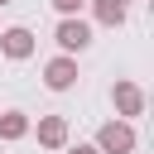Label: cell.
I'll return each instance as SVG.
<instances>
[{
  "label": "cell",
  "instance_id": "4",
  "mask_svg": "<svg viewBox=\"0 0 154 154\" xmlns=\"http://www.w3.org/2000/svg\"><path fill=\"white\" fill-rule=\"evenodd\" d=\"M43 87L48 91H72L77 87V58H63V53L48 58L43 63Z\"/></svg>",
  "mask_w": 154,
  "mask_h": 154
},
{
  "label": "cell",
  "instance_id": "3",
  "mask_svg": "<svg viewBox=\"0 0 154 154\" xmlns=\"http://www.w3.org/2000/svg\"><path fill=\"white\" fill-rule=\"evenodd\" d=\"M111 106H116V120H135V116H144V87L140 82H116L111 87Z\"/></svg>",
  "mask_w": 154,
  "mask_h": 154
},
{
  "label": "cell",
  "instance_id": "9",
  "mask_svg": "<svg viewBox=\"0 0 154 154\" xmlns=\"http://www.w3.org/2000/svg\"><path fill=\"white\" fill-rule=\"evenodd\" d=\"M87 0H53V10L63 14V19H77V10H82Z\"/></svg>",
  "mask_w": 154,
  "mask_h": 154
},
{
  "label": "cell",
  "instance_id": "2",
  "mask_svg": "<svg viewBox=\"0 0 154 154\" xmlns=\"http://www.w3.org/2000/svg\"><path fill=\"white\" fill-rule=\"evenodd\" d=\"M53 38H58L63 58H72V53H87V48H91V24H87V19H58Z\"/></svg>",
  "mask_w": 154,
  "mask_h": 154
},
{
  "label": "cell",
  "instance_id": "11",
  "mask_svg": "<svg viewBox=\"0 0 154 154\" xmlns=\"http://www.w3.org/2000/svg\"><path fill=\"white\" fill-rule=\"evenodd\" d=\"M0 5H10V0H0Z\"/></svg>",
  "mask_w": 154,
  "mask_h": 154
},
{
  "label": "cell",
  "instance_id": "5",
  "mask_svg": "<svg viewBox=\"0 0 154 154\" xmlns=\"http://www.w3.org/2000/svg\"><path fill=\"white\" fill-rule=\"evenodd\" d=\"M0 53H5L10 63H24V58H34V34H29L24 24H14V29H0Z\"/></svg>",
  "mask_w": 154,
  "mask_h": 154
},
{
  "label": "cell",
  "instance_id": "1",
  "mask_svg": "<svg viewBox=\"0 0 154 154\" xmlns=\"http://www.w3.org/2000/svg\"><path fill=\"white\" fill-rule=\"evenodd\" d=\"M135 144H140V135H135V125H125V120H106L101 130H96V154H135Z\"/></svg>",
  "mask_w": 154,
  "mask_h": 154
},
{
  "label": "cell",
  "instance_id": "8",
  "mask_svg": "<svg viewBox=\"0 0 154 154\" xmlns=\"http://www.w3.org/2000/svg\"><path fill=\"white\" fill-rule=\"evenodd\" d=\"M29 125H34V120H29L24 111H5V116H0V144L24 140V135H29Z\"/></svg>",
  "mask_w": 154,
  "mask_h": 154
},
{
  "label": "cell",
  "instance_id": "7",
  "mask_svg": "<svg viewBox=\"0 0 154 154\" xmlns=\"http://www.w3.org/2000/svg\"><path fill=\"white\" fill-rule=\"evenodd\" d=\"M87 5H91L96 24H106V29H120V24H125V14H130V10H125V0H87Z\"/></svg>",
  "mask_w": 154,
  "mask_h": 154
},
{
  "label": "cell",
  "instance_id": "6",
  "mask_svg": "<svg viewBox=\"0 0 154 154\" xmlns=\"http://www.w3.org/2000/svg\"><path fill=\"white\" fill-rule=\"evenodd\" d=\"M29 130L38 135L43 149H67V120L63 116H38V125H29Z\"/></svg>",
  "mask_w": 154,
  "mask_h": 154
},
{
  "label": "cell",
  "instance_id": "10",
  "mask_svg": "<svg viewBox=\"0 0 154 154\" xmlns=\"http://www.w3.org/2000/svg\"><path fill=\"white\" fill-rule=\"evenodd\" d=\"M63 154H96V149H91V144H67Z\"/></svg>",
  "mask_w": 154,
  "mask_h": 154
}]
</instances>
